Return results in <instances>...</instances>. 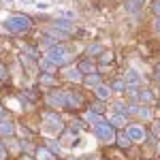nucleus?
I'll list each match as a JSON object with an SVG mask.
<instances>
[{
	"mask_svg": "<svg viewBox=\"0 0 160 160\" xmlns=\"http://www.w3.org/2000/svg\"><path fill=\"white\" fill-rule=\"evenodd\" d=\"M111 90H113V92H122V90H126V81H113V83H111Z\"/></svg>",
	"mask_w": 160,
	"mask_h": 160,
	"instance_id": "24",
	"label": "nucleus"
},
{
	"mask_svg": "<svg viewBox=\"0 0 160 160\" xmlns=\"http://www.w3.org/2000/svg\"><path fill=\"white\" fill-rule=\"evenodd\" d=\"M49 149H51V152H58V154L62 152V148L58 145V143H56V141H49Z\"/></svg>",
	"mask_w": 160,
	"mask_h": 160,
	"instance_id": "28",
	"label": "nucleus"
},
{
	"mask_svg": "<svg viewBox=\"0 0 160 160\" xmlns=\"http://www.w3.org/2000/svg\"><path fill=\"white\" fill-rule=\"evenodd\" d=\"M37 158L38 160H56V156H53V152L47 148H37Z\"/></svg>",
	"mask_w": 160,
	"mask_h": 160,
	"instance_id": "13",
	"label": "nucleus"
},
{
	"mask_svg": "<svg viewBox=\"0 0 160 160\" xmlns=\"http://www.w3.org/2000/svg\"><path fill=\"white\" fill-rule=\"evenodd\" d=\"M4 156H7V149H4V145L0 143V160H4Z\"/></svg>",
	"mask_w": 160,
	"mask_h": 160,
	"instance_id": "33",
	"label": "nucleus"
},
{
	"mask_svg": "<svg viewBox=\"0 0 160 160\" xmlns=\"http://www.w3.org/2000/svg\"><path fill=\"white\" fill-rule=\"evenodd\" d=\"M145 4V0H126V11L137 15V13L141 11V7Z\"/></svg>",
	"mask_w": 160,
	"mask_h": 160,
	"instance_id": "11",
	"label": "nucleus"
},
{
	"mask_svg": "<svg viewBox=\"0 0 160 160\" xmlns=\"http://www.w3.org/2000/svg\"><path fill=\"white\" fill-rule=\"evenodd\" d=\"M111 86H98L96 88V96H98V100H107L111 96Z\"/></svg>",
	"mask_w": 160,
	"mask_h": 160,
	"instance_id": "15",
	"label": "nucleus"
},
{
	"mask_svg": "<svg viewBox=\"0 0 160 160\" xmlns=\"http://www.w3.org/2000/svg\"><path fill=\"white\" fill-rule=\"evenodd\" d=\"M15 132V126L11 122H0V135L2 137H11Z\"/></svg>",
	"mask_w": 160,
	"mask_h": 160,
	"instance_id": "18",
	"label": "nucleus"
},
{
	"mask_svg": "<svg viewBox=\"0 0 160 160\" xmlns=\"http://www.w3.org/2000/svg\"><path fill=\"white\" fill-rule=\"evenodd\" d=\"M94 135L98 137L102 143H113L115 141V132H113V126L111 124H107V122H100V124H96L94 126Z\"/></svg>",
	"mask_w": 160,
	"mask_h": 160,
	"instance_id": "4",
	"label": "nucleus"
},
{
	"mask_svg": "<svg viewBox=\"0 0 160 160\" xmlns=\"http://www.w3.org/2000/svg\"><path fill=\"white\" fill-rule=\"evenodd\" d=\"M83 105V98L79 96V94H75V92H66V107H75V109H79Z\"/></svg>",
	"mask_w": 160,
	"mask_h": 160,
	"instance_id": "10",
	"label": "nucleus"
},
{
	"mask_svg": "<svg viewBox=\"0 0 160 160\" xmlns=\"http://www.w3.org/2000/svg\"><path fill=\"white\" fill-rule=\"evenodd\" d=\"M62 75H64V79H68V81H81V71H79L77 66H66V68L62 71Z\"/></svg>",
	"mask_w": 160,
	"mask_h": 160,
	"instance_id": "8",
	"label": "nucleus"
},
{
	"mask_svg": "<svg viewBox=\"0 0 160 160\" xmlns=\"http://www.w3.org/2000/svg\"><path fill=\"white\" fill-rule=\"evenodd\" d=\"M4 26H7V30L13 32V34H24V32L30 30L32 22H30L28 15H11V17L4 22Z\"/></svg>",
	"mask_w": 160,
	"mask_h": 160,
	"instance_id": "1",
	"label": "nucleus"
},
{
	"mask_svg": "<svg viewBox=\"0 0 160 160\" xmlns=\"http://www.w3.org/2000/svg\"><path fill=\"white\" fill-rule=\"evenodd\" d=\"M4 77H7V66L0 64V79H4Z\"/></svg>",
	"mask_w": 160,
	"mask_h": 160,
	"instance_id": "32",
	"label": "nucleus"
},
{
	"mask_svg": "<svg viewBox=\"0 0 160 160\" xmlns=\"http://www.w3.org/2000/svg\"><path fill=\"white\" fill-rule=\"evenodd\" d=\"M115 141H118V145H120V148H128V145L132 143V139L128 137V132H120V135L115 137Z\"/></svg>",
	"mask_w": 160,
	"mask_h": 160,
	"instance_id": "19",
	"label": "nucleus"
},
{
	"mask_svg": "<svg viewBox=\"0 0 160 160\" xmlns=\"http://www.w3.org/2000/svg\"><path fill=\"white\" fill-rule=\"evenodd\" d=\"M111 58H113V53H111V51H102V53H100V62H105V64L111 62Z\"/></svg>",
	"mask_w": 160,
	"mask_h": 160,
	"instance_id": "27",
	"label": "nucleus"
},
{
	"mask_svg": "<svg viewBox=\"0 0 160 160\" xmlns=\"http://www.w3.org/2000/svg\"><path fill=\"white\" fill-rule=\"evenodd\" d=\"M73 160H79V158H73Z\"/></svg>",
	"mask_w": 160,
	"mask_h": 160,
	"instance_id": "38",
	"label": "nucleus"
},
{
	"mask_svg": "<svg viewBox=\"0 0 160 160\" xmlns=\"http://www.w3.org/2000/svg\"><path fill=\"white\" fill-rule=\"evenodd\" d=\"M137 98L141 100V102H152V100H154V94H152L149 90H141V92L137 94Z\"/></svg>",
	"mask_w": 160,
	"mask_h": 160,
	"instance_id": "21",
	"label": "nucleus"
},
{
	"mask_svg": "<svg viewBox=\"0 0 160 160\" xmlns=\"http://www.w3.org/2000/svg\"><path fill=\"white\" fill-rule=\"evenodd\" d=\"M53 28H58V30H60V32H64L66 37L75 32V24H73V22H68V19H58V22L53 24Z\"/></svg>",
	"mask_w": 160,
	"mask_h": 160,
	"instance_id": "7",
	"label": "nucleus"
},
{
	"mask_svg": "<svg viewBox=\"0 0 160 160\" xmlns=\"http://www.w3.org/2000/svg\"><path fill=\"white\" fill-rule=\"evenodd\" d=\"M152 11H154V13H156V15L160 17V0H156V2L152 4Z\"/></svg>",
	"mask_w": 160,
	"mask_h": 160,
	"instance_id": "31",
	"label": "nucleus"
},
{
	"mask_svg": "<svg viewBox=\"0 0 160 160\" xmlns=\"http://www.w3.org/2000/svg\"><path fill=\"white\" fill-rule=\"evenodd\" d=\"M41 83H43V86H53V83H56V79H53V77H49V75L45 73L43 77H41Z\"/></svg>",
	"mask_w": 160,
	"mask_h": 160,
	"instance_id": "26",
	"label": "nucleus"
},
{
	"mask_svg": "<svg viewBox=\"0 0 160 160\" xmlns=\"http://www.w3.org/2000/svg\"><path fill=\"white\" fill-rule=\"evenodd\" d=\"M128 137L132 141H143L145 139V128L141 124H132V126H128Z\"/></svg>",
	"mask_w": 160,
	"mask_h": 160,
	"instance_id": "6",
	"label": "nucleus"
},
{
	"mask_svg": "<svg viewBox=\"0 0 160 160\" xmlns=\"http://www.w3.org/2000/svg\"><path fill=\"white\" fill-rule=\"evenodd\" d=\"M92 111H94V113H102V111H105V107H102V102H96V105L92 107Z\"/></svg>",
	"mask_w": 160,
	"mask_h": 160,
	"instance_id": "30",
	"label": "nucleus"
},
{
	"mask_svg": "<svg viewBox=\"0 0 160 160\" xmlns=\"http://www.w3.org/2000/svg\"><path fill=\"white\" fill-rule=\"evenodd\" d=\"M137 113H139L143 120H149V118H152V113H149L148 107H137Z\"/></svg>",
	"mask_w": 160,
	"mask_h": 160,
	"instance_id": "25",
	"label": "nucleus"
},
{
	"mask_svg": "<svg viewBox=\"0 0 160 160\" xmlns=\"http://www.w3.org/2000/svg\"><path fill=\"white\" fill-rule=\"evenodd\" d=\"M38 64H41V68H43L47 75H51V73H56V71H58V66H56L49 58H41V60H38Z\"/></svg>",
	"mask_w": 160,
	"mask_h": 160,
	"instance_id": "12",
	"label": "nucleus"
},
{
	"mask_svg": "<svg viewBox=\"0 0 160 160\" xmlns=\"http://www.w3.org/2000/svg\"><path fill=\"white\" fill-rule=\"evenodd\" d=\"M154 135H160V122L154 124Z\"/></svg>",
	"mask_w": 160,
	"mask_h": 160,
	"instance_id": "34",
	"label": "nucleus"
},
{
	"mask_svg": "<svg viewBox=\"0 0 160 160\" xmlns=\"http://www.w3.org/2000/svg\"><path fill=\"white\" fill-rule=\"evenodd\" d=\"M111 126H126V113H113L109 118Z\"/></svg>",
	"mask_w": 160,
	"mask_h": 160,
	"instance_id": "14",
	"label": "nucleus"
},
{
	"mask_svg": "<svg viewBox=\"0 0 160 160\" xmlns=\"http://www.w3.org/2000/svg\"><path fill=\"white\" fill-rule=\"evenodd\" d=\"M124 81H126V86H139L141 83V75L137 73L135 68H130V71H126V75H124Z\"/></svg>",
	"mask_w": 160,
	"mask_h": 160,
	"instance_id": "9",
	"label": "nucleus"
},
{
	"mask_svg": "<svg viewBox=\"0 0 160 160\" xmlns=\"http://www.w3.org/2000/svg\"><path fill=\"white\" fill-rule=\"evenodd\" d=\"M47 105L53 107V109H64L66 107V92L62 90H53L47 94Z\"/></svg>",
	"mask_w": 160,
	"mask_h": 160,
	"instance_id": "5",
	"label": "nucleus"
},
{
	"mask_svg": "<svg viewBox=\"0 0 160 160\" xmlns=\"http://www.w3.org/2000/svg\"><path fill=\"white\" fill-rule=\"evenodd\" d=\"M7 118H9V113L4 107H0V122H7Z\"/></svg>",
	"mask_w": 160,
	"mask_h": 160,
	"instance_id": "29",
	"label": "nucleus"
},
{
	"mask_svg": "<svg viewBox=\"0 0 160 160\" xmlns=\"http://www.w3.org/2000/svg\"><path fill=\"white\" fill-rule=\"evenodd\" d=\"M98 53H102V47L100 45H90L88 47V56H98Z\"/></svg>",
	"mask_w": 160,
	"mask_h": 160,
	"instance_id": "23",
	"label": "nucleus"
},
{
	"mask_svg": "<svg viewBox=\"0 0 160 160\" xmlns=\"http://www.w3.org/2000/svg\"><path fill=\"white\" fill-rule=\"evenodd\" d=\"M43 128H45V132H56L58 135V132L64 130V124H62L58 113L47 111V113H43Z\"/></svg>",
	"mask_w": 160,
	"mask_h": 160,
	"instance_id": "2",
	"label": "nucleus"
},
{
	"mask_svg": "<svg viewBox=\"0 0 160 160\" xmlns=\"http://www.w3.org/2000/svg\"><path fill=\"white\" fill-rule=\"evenodd\" d=\"M111 107H113V111H115V113H126V109H128V107L124 105L122 100H118V102H113Z\"/></svg>",
	"mask_w": 160,
	"mask_h": 160,
	"instance_id": "22",
	"label": "nucleus"
},
{
	"mask_svg": "<svg viewBox=\"0 0 160 160\" xmlns=\"http://www.w3.org/2000/svg\"><path fill=\"white\" fill-rule=\"evenodd\" d=\"M47 58H49L56 66H64L66 62L71 60V58H68V51H66V47H64V45H56V47L47 49Z\"/></svg>",
	"mask_w": 160,
	"mask_h": 160,
	"instance_id": "3",
	"label": "nucleus"
},
{
	"mask_svg": "<svg viewBox=\"0 0 160 160\" xmlns=\"http://www.w3.org/2000/svg\"><path fill=\"white\" fill-rule=\"evenodd\" d=\"M83 83H86L88 88H98L100 86V75H96V73L88 75L86 79H83Z\"/></svg>",
	"mask_w": 160,
	"mask_h": 160,
	"instance_id": "17",
	"label": "nucleus"
},
{
	"mask_svg": "<svg viewBox=\"0 0 160 160\" xmlns=\"http://www.w3.org/2000/svg\"><path fill=\"white\" fill-rule=\"evenodd\" d=\"M158 152H160V141H158Z\"/></svg>",
	"mask_w": 160,
	"mask_h": 160,
	"instance_id": "37",
	"label": "nucleus"
},
{
	"mask_svg": "<svg viewBox=\"0 0 160 160\" xmlns=\"http://www.w3.org/2000/svg\"><path fill=\"white\" fill-rule=\"evenodd\" d=\"M156 28H158V32H160V19H158V22H156Z\"/></svg>",
	"mask_w": 160,
	"mask_h": 160,
	"instance_id": "36",
	"label": "nucleus"
},
{
	"mask_svg": "<svg viewBox=\"0 0 160 160\" xmlns=\"http://www.w3.org/2000/svg\"><path fill=\"white\" fill-rule=\"evenodd\" d=\"M156 79H158V81H160V66H158V68H156Z\"/></svg>",
	"mask_w": 160,
	"mask_h": 160,
	"instance_id": "35",
	"label": "nucleus"
},
{
	"mask_svg": "<svg viewBox=\"0 0 160 160\" xmlns=\"http://www.w3.org/2000/svg\"><path fill=\"white\" fill-rule=\"evenodd\" d=\"M77 68H79L81 73H86V75H92V73H94V64H92V62H90V60L81 62V64H79Z\"/></svg>",
	"mask_w": 160,
	"mask_h": 160,
	"instance_id": "20",
	"label": "nucleus"
},
{
	"mask_svg": "<svg viewBox=\"0 0 160 160\" xmlns=\"http://www.w3.org/2000/svg\"><path fill=\"white\" fill-rule=\"evenodd\" d=\"M83 120L88 124H92V126H96V124L102 122V118H100V113H94V111H88L86 115H83Z\"/></svg>",
	"mask_w": 160,
	"mask_h": 160,
	"instance_id": "16",
	"label": "nucleus"
}]
</instances>
